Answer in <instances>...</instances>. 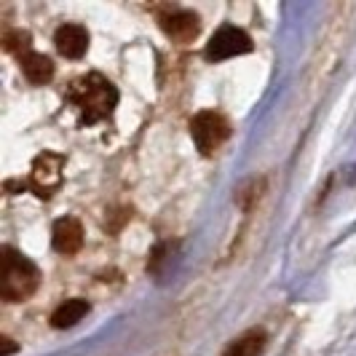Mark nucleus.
Instances as JSON below:
<instances>
[{
	"label": "nucleus",
	"instance_id": "nucleus-4",
	"mask_svg": "<svg viewBox=\"0 0 356 356\" xmlns=\"http://www.w3.org/2000/svg\"><path fill=\"white\" fill-rule=\"evenodd\" d=\"M62 172H65V156L59 153H40L33 161V169H30V188L38 198H51L59 185H62Z\"/></svg>",
	"mask_w": 356,
	"mask_h": 356
},
{
	"label": "nucleus",
	"instance_id": "nucleus-8",
	"mask_svg": "<svg viewBox=\"0 0 356 356\" xmlns=\"http://www.w3.org/2000/svg\"><path fill=\"white\" fill-rule=\"evenodd\" d=\"M56 51L67 59H81L83 54L89 51V33L81 24H62L54 35Z\"/></svg>",
	"mask_w": 356,
	"mask_h": 356
},
{
	"label": "nucleus",
	"instance_id": "nucleus-5",
	"mask_svg": "<svg viewBox=\"0 0 356 356\" xmlns=\"http://www.w3.org/2000/svg\"><path fill=\"white\" fill-rule=\"evenodd\" d=\"M252 51V38L233 27V24H225L220 27L217 33L212 35V40L207 43V51L204 56L209 62H222V59H231V56H241V54H250Z\"/></svg>",
	"mask_w": 356,
	"mask_h": 356
},
{
	"label": "nucleus",
	"instance_id": "nucleus-11",
	"mask_svg": "<svg viewBox=\"0 0 356 356\" xmlns=\"http://www.w3.org/2000/svg\"><path fill=\"white\" fill-rule=\"evenodd\" d=\"M266 348V332L263 330H250L233 340L225 348V356H260Z\"/></svg>",
	"mask_w": 356,
	"mask_h": 356
},
{
	"label": "nucleus",
	"instance_id": "nucleus-10",
	"mask_svg": "<svg viewBox=\"0 0 356 356\" xmlns=\"http://www.w3.org/2000/svg\"><path fill=\"white\" fill-rule=\"evenodd\" d=\"M86 314H89V303L81 300V298H72V300H65V303L54 311L51 324L56 327V330H67V327H72V324H78Z\"/></svg>",
	"mask_w": 356,
	"mask_h": 356
},
{
	"label": "nucleus",
	"instance_id": "nucleus-13",
	"mask_svg": "<svg viewBox=\"0 0 356 356\" xmlns=\"http://www.w3.org/2000/svg\"><path fill=\"white\" fill-rule=\"evenodd\" d=\"M0 343H3V351H0L3 356H11L14 351H17V346H14V340H11V338H6V335H3V340H0Z\"/></svg>",
	"mask_w": 356,
	"mask_h": 356
},
{
	"label": "nucleus",
	"instance_id": "nucleus-9",
	"mask_svg": "<svg viewBox=\"0 0 356 356\" xmlns=\"http://www.w3.org/2000/svg\"><path fill=\"white\" fill-rule=\"evenodd\" d=\"M19 65H22V72L27 75V81L30 83H49L54 78V65L49 56H43V54H35L30 51L27 56H22L19 59Z\"/></svg>",
	"mask_w": 356,
	"mask_h": 356
},
{
	"label": "nucleus",
	"instance_id": "nucleus-6",
	"mask_svg": "<svg viewBox=\"0 0 356 356\" xmlns=\"http://www.w3.org/2000/svg\"><path fill=\"white\" fill-rule=\"evenodd\" d=\"M161 27H163V33L172 38V40H177V43H191V40L198 35V30H201V22H198V17L193 11L177 8V11L161 17Z\"/></svg>",
	"mask_w": 356,
	"mask_h": 356
},
{
	"label": "nucleus",
	"instance_id": "nucleus-3",
	"mask_svg": "<svg viewBox=\"0 0 356 356\" xmlns=\"http://www.w3.org/2000/svg\"><path fill=\"white\" fill-rule=\"evenodd\" d=\"M228 134H231L228 118L214 113V110H201L191 121V137L201 150V156H212L214 150L228 140Z\"/></svg>",
	"mask_w": 356,
	"mask_h": 356
},
{
	"label": "nucleus",
	"instance_id": "nucleus-1",
	"mask_svg": "<svg viewBox=\"0 0 356 356\" xmlns=\"http://www.w3.org/2000/svg\"><path fill=\"white\" fill-rule=\"evenodd\" d=\"M67 102L78 113L81 121L86 126H94L99 121L113 118V110L118 105V89L99 72H89L83 78H78L67 89Z\"/></svg>",
	"mask_w": 356,
	"mask_h": 356
},
{
	"label": "nucleus",
	"instance_id": "nucleus-12",
	"mask_svg": "<svg viewBox=\"0 0 356 356\" xmlns=\"http://www.w3.org/2000/svg\"><path fill=\"white\" fill-rule=\"evenodd\" d=\"M30 46H33V38L24 30H11V33L3 35V49L8 54H19V59L30 54Z\"/></svg>",
	"mask_w": 356,
	"mask_h": 356
},
{
	"label": "nucleus",
	"instance_id": "nucleus-2",
	"mask_svg": "<svg viewBox=\"0 0 356 356\" xmlns=\"http://www.w3.org/2000/svg\"><path fill=\"white\" fill-rule=\"evenodd\" d=\"M40 284V270L14 247L0 250V298L6 303L27 300Z\"/></svg>",
	"mask_w": 356,
	"mask_h": 356
},
{
	"label": "nucleus",
	"instance_id": "nucleus-7",
	"mask_svg": "<svg viewBox=\"0 0 356 356\" xmlns=\"http://www.w3.org/2000/svg\"><path fill=\"white\" fill-rule=\"evenodd\" d=\"M51 244L59 254H75L83 247V228L75 217H62L54 222Z\"/></svg>",
	"mask_w": 356,
	"mask_h": 356
}]
</instances>
